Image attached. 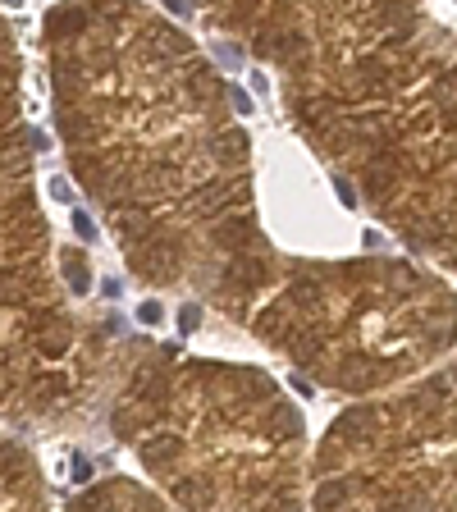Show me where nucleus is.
Returning a JSON list of instances; mask_svg holds the SVG:
<instances>
[{
	"label": "nucleus",
	"mask_w": 457,
	"mask_h": 512,
	"mask_svg": "<svg viewBox=\"0 0 457 512\" xmlns=\"http://www.w3.org/2000/svg\"><path fill=\"white\" fill-rule=\"evenodd\" d=\"M288 124L421 261L457 279V32L426 0H202Z\"/></svg>",
	"instance_id": "nucleus-2"
},
{
	"label": "nucleus",
	"mask_w": 457,
	"mask_h": 512,
	"mask_svg": "<svg viewBox=\"0 0 457 512\" xmlns=\"http://www.w3.org/2000/svg\"><path fill=\"white\" fill-rule=\"evenodd\" d=\"M64 512H183V508H174L156 485H142L133 476H106L87 485V490H78L64 503Z\"/></svg>",
	"instance_id": "nucleus-7"
},
{
	"label": "nucleus",
	"mask_w": 457,
	"mask_h": 512,
	"mask_svg": "<svg viewBox=\"0 0 457 512\" xmlns=\"http://www.w3.org/2000/svg\"><path fill=\"white\" fill-rule=\"evenodd\" d=\"M247 334L311 384L362 403L457 352V284L412 256H288Z\"/></svg>",
	"instance_id": "nucleus-4"
},
{
	"label": "nucleus",
	"mask_w": 457,
	"mask_h": 512,
	"mask_svg": "<svg viewBox=\"0 0 457 512\" xmlns=\"http://www.w3.org/2000/svg\"><path fill=\"white\" fill-rule=\"evenodd\" d=\"M23 64L5 28V179H0V320H5V416L23 430L83 435L106 421L119 334L101 330L55 279L51 224L37 202L32 138L23 119Z\"/></svg>",
	"instance_id": "nucleus-5"
},
{
	"label": "nucleus",
	"mask_w": 457,
	"mask_h": 512,
	"mask_svg": "<svg viewBox=\"0 0 457 512\" xmlns=\"http://www.w3.org/2000/svg\"><path fill=\"white\" fill-rule=\"evenodd\" d=\"M5 512H51L42 462L32 458L23 439H5Z\"/></svg>",
	"instance_id": "nucleus-8"
},
{
	"label": "nucleus",
	"mask_w": 457,
	"mask_h": 512,
	"mask_svg": "<svg viewBox=\"0 0 457 512\" xmlns=\"http://www.w3.org/2000/svg\"><path fill=\"white\" fill-rule=\"evenodd\" d=\"M42 64L64 160L128 275L247 330L288 252L256 211L252 142L220 69L151 0H55Z\"/></svg>",
	"instance_id": "nucleus-1"
},
{
	"label": "nucleus",
	"mask_w": 457,
	"mask_h": 512,
	"mask_svg": "<svg viewBox=\"0 0 457 512\" xmlns=\"http://www.w3.org/2000/svg\"><path fill=\"white\" fill-rule=\"evenodd\" d=\"M106 430L183 512H311V439L261 366L119 334Z\"/></svg>",
	"instance_id": "nucleus-3"
},
{
	"label": "nucleus",
	"mask_w": 457,
	"mask_h": 512,
	"mask_svg": "<svg viewBox=\"0 0 457 512\" xmlns=\"http://www.w3.org/2000/svg\"><path fill=\"white\" fill-rule=\"evenodd\" d=\"M311 512H457V352L334 416L311 462Z\"/></svg>",
	"instance_id": "nucleus-6"
}]
</instances>
